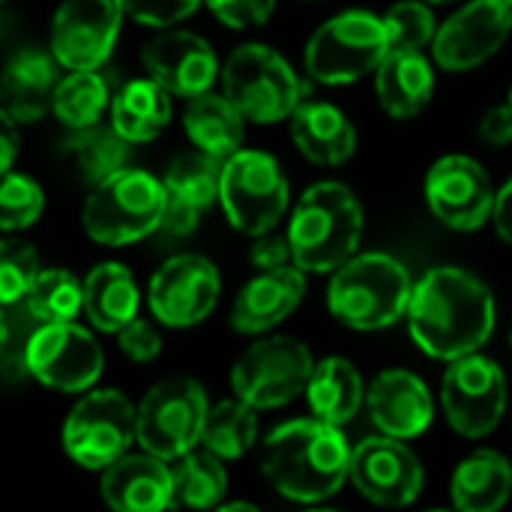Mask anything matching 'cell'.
I'll return each instance as SVG.
<instances>
[{
	"label": "cell",
	"mask_w": 512,
	"mask_h": 512,
	"mask_svg": "<svg viewBox=\"0 0 512 512\" xmlns=\"http://www.w3.org/2000/svg\"><path fill=\"white\" fill-rule=\"evenodd\" d=\"M408 330L432 360L453 363L477 354L495 333V297L480 276L462 267H432L414 285Z\"/></svg>",
	"instance_id": "cell-1"
},
{
	"label": "cell",
	"mask_w": 512,
	"mask_h": 512,
	"mask_svg": "<svg viewBox=\"0 0 512 512\" xmlns=\"http://www.w3.org/2000/svg\"><path fill=\"white\" fill-rule=\"evenodd\" d=\"M351 453L342 426L318 417L294 420L264 438L261 474L276 495L297 504H318L351 480Z\"/></svg>",
	"instance_id": "cell-2"
},
{
	"label": "cell",
	"mask_w": 512,
	"mask_h": 512,
	"mask_svg": "<svg viewBox=\"0 0 512 512\" xmlns=\"http://www.w3.org/2000/svg\"><path fill=\"white\" fill-rule=\"evenodd\" d=\"M414 279L408 267L384 252H363L333 270L327 285L330 315L360 333L387 330L411 309Z\"/></svg>",
	"instance_id": "cell-3"
},
{
	"label": "cell",
	"mask_w": 512,
	"mask_h": 512,
	"mask_svg": "<svg viewBox=\"0 0 512 512\" xmlns=\"http://www.w3.org/2000/svg\"><path fill=\"white\" fill-rule=\"evenodd\" d=\"M363 222V204L348 186L333 180L309 186L288 225L294 264L306 273H333L357 255Z\"/></svg>",
	"instance_id": "cell-4"
},
{
	"label": "cell",
	"mask_w": 512,
	"mask_h": 512,
	"mask_svg": "<svg viewBox=\"0 0 512 512\" xmlns=\"http://www.w3.org/2000/svg\"><path fill=\"white\" fill-rule=\"evenodd\" d=\"M165 201V180L138 168H123L90 189L81 225L87 237L102 246H129L156 234Z\"/></svg>",
	"instance_id": "cell-5"
},
{
	"label": "cell",
	"mask_w": 512,
	"mask_h": 512,
	"mask_svg": "<svg viewBox=\"0 0 512 512\" xmlns=\"http://www.w3.org/2000/svg\"><path fill=\"white\" fill-rule=\"evenodd\" d=\"M390 54V36L384 18L348 9L324 21L306 42V75L327 87L354 84L372 75Z\"/></svg>",
	"instance_id": "cell-6"
},
{
	"label": "cell",
	"mask_w": 512,
	"mask_h": 512,
	"mask_svg": "<svg viewBox=\"0 0 512 512\" xmlns=\"http://www.w3.org/2000/svg\"><path fill=\"white\" fill-rule=\"evenodd\" d=\"M222 90L252 123H282L303 105V81L294 66L261 42L231 51L222 66Z\"/></svg>",
	"instance_id": "cell-7"
},
{
	"label": "cell",
	"mask_w": 512,
	"mask_h": 512,
	"mask_svg": "<svg viewBox=\"0 0 512 512\" xmlns=\"http://www.w3.org/2000/svg\"><path fill=\"white\" fill-rule=\"evenodd\" d=\"M66 456L84 471H105L138 444V408L117 390H87L60 432Z\"/></svg>",
	"instance_id": "cell-8"
},
{
	"label": "cell",
	"mask_w": 512,
	"mask_h": 512,
	"mask_svg": "<svg viewBox=\"0 0 512 512\" xmlns=\"http://www.w3.org/2000/svg\"><path fill=\"white\" fill-rule=\"evenodd\" d=\"M291 201L288 177L264 150H237L225 159L219 204L234 231L261 237L273 231Z\"/></svg>",
	"instance_id": "cell-9"
},
{
	"label": "cell",
	"mask_w": 512,
	"mask_h": 512,
	"mask_svg": "<svg viewBox=\"0 0 512 512\" xmlns=\"http://www.w3.org/2000/svg\"><path fill=\"white\" fill-rule=\"evenodd\" d=\"M315 360L294 336H264L231 369V393L258 411H276L306 393Z\"/></svg>",
	"instance_id": "cell-10"
},
{
	"label": "cell",
	"mask_w": 512,
	"mask_h": 512,
	"mask_svg": "<svg viewBox=\"0 0 512 512\" xmlns=\"http://www.w3.org/2000/svg\"><path fill=\"white\" fill-rule=\"evenodd\" d=\"M207 414V393L198 381L165 378L138 405V444L165 462H177L201 444Z\"/></svg>",
	"instance_id": "cell-11"
},
{
	"label": "cell",
	"mask_w": 512,
	"mask_h": 512,
	"mask_svg": "<svg viewBox=\"0 0 512 512\" xmlns=\"http://www.w3.org/2000/svg\"><path fill=\"white\" fill-rule=\"evenodd\" d=\"M441 405L456 435L468 441L489 438L507 411L504 369L480 351L453 360L441 381Z\"/></svg>",
	"instance_id": "cell-12"
},
{
	"label": "cell",
	"mask_w": 512,
	"mask_h": 512,
	"mask_svg": "<svg viewBox=\"0 0 512 512\" xmlns=\"http://www.w3.org/2000/svg\"><path fill=\"white\" fill-rule=\"evenodd\" d=\"M105 354L78 324H39L27 345V372L57 393H87L99 381Z\"/></svg>",
	"instance_id": "cell-13"
},
{
	"label": "cell",
	"mask_w": 512,
	"mask_h": 512,
	"mask_svg": "<svg viewBox=\"0 0 512 512\" xmlns=\"http://www.w3.org/2000/svg\"><path fill=\"white\" fill-rule=\"evenodd\" d=\"M222 279L204 255H174L150 279L147 303L159 324L186 330L201 324L219 303Z\"/></svg>",
	"instance_id": "cell-14"
},
{
	"label": "cell",
	"mask_w": 512,
	"mask_h": 512,
	"mask_svg": "<svg viewBox=\"0 0 512 512\" xmlns=\"http://www.w3.org/2000/svg\"><path fill=\"white\" fill-rule=\"evenodd\" d=\"M495 198L489 171L471 156H444L426 174V204L453 231H480L495 213Z\"/></svg>",
	"instance_id": "cell-15"
},
{
	"label": "cell",
	"mask_w": 512,
	"mask_h": 512,
	"mask_svg": "<svg viewBox=\"0 0 512 512\" xmlns=\"http://www.w3.org/2000/svg\"><path fill=\"white\" fill-rule=\"evenodd\" d=\"M123 0H63L51 21V54L63 69H99L120 36Z\"/></svg>",
	"instance_id": "cell-16"
},
{
	"label": "cell",
	"mask_w": 512,
	"mask_h": 512,
	"mask_svg": "<svg viewBox=\"0 0 512 512\" xmlns=\"http://www.w3.org/2000/svg\"><path fill=\"white\" fill-rule=\"evenodd\" d=\"M510 33V0H471L438 27L432 54L441 69L468 72L492 60L504 48Z\"/></svg>",
	"instance_id": "cell-17"
},
{
	"label": "cell",
	"mask_w": 512,
	"mask_h": 512,
	"mask_svg": "<svg viewBox=\"0 0 512 512\" xmlns=\"http://www.w3.org/2000/svg\"><path fill=\"white\" fill-rule=\"evenodd\" d=\"M351 483L378 507H408L423 492V465L399 438L378 435L354 447Z\"/></svg>",
	"instance_id": "cell-18"
},
{
	"label": "cell",
	"mask_w": 512,
	"mask_h": 512,
	"mask_svg": "<svg viewBox=\"0 0 512 512\" xmlns=\"http://www.w3.org/2000/svg\"><path fill=\"white\" fill-rule=\"evenodd\" d=\"M141 60L147 75L180 99L213 90L219 75V60L210 42L180 27H165V33H156L144 45Z\"/></svg>",
	"instance_id": "cell-19"
},
{
	"label": "cell",
	"mask_w": 512,
	"mask_h": 512,
	"mask_svg": "<svg viewBox=\"0 0 512 512\" xmlns=\"http://www.w3.org/2000/svg\"><path fill=\"white\" fill-rule=\"evenodd\" d=\"M366 408L378 432L399 441L420 438L435 420L429 387L408 369L381 372L366 393Z\"/></svg>",
	"instance_id": "cell-20"
},
{
	"label": "cell",
	"mask_w": 512,
	"mask_h": 512,
	"mask_svg": "<svg viewBox=\"0 0 512 512\" xmlns=\"http://www.w3.org/2000/svg\"><path fill=\"white\" fill-rule=\"evenodd\" d=\"M102 498L117 512H162L177 507L174 471L165 459L147 450L126 453L102 471Z\"/></svg>",
	"instance_id": "cell-21"
},
{
	"label": "cell",
	"mask_w": 512,
	"mask_h": 512,
	"mask_svg": "<svg viewBox=\"0 0 512 512\" xmlns=\"http://www.w3.org/2000/svg\"><path fill=\"white\" fill-rule=\"evenodd\" d=\"M306 270L297 264L279 270H258L252 282H246L231 306V327L243 336H261L282 324L306 297Z\"/></svg>",
	"instance_id": "cell-22"
},
{
	"label": "cell",
	"mask_w": 512,
	"mask_h": 512,
	"mask_svg": "<svg viewBox=\"0 0 512 512\" xmlns=\"http://www.w3.org/2000/svg\"><path fill=\"white\" fill-rule=\"evenodd\" d=\"M54 57V54H51ZM45 51L27 48L18 51L6 69H3V111H9L18 123H36L54 108V90L60 84L57 78V60H51Z\"/></svg>",
	"instance_id": "cell-23"
},
{
	"label": "cell",
	"mask_w": 512,
	"mask_h": 512,
	"mask_svg": "<svg viewBox=\"0 0 512 512\" xmlns=\"http://www.w3.org/2000/svg\"><path fill=\"white\" fill-rule=\"evenodd\" d=\"M291 138L297 150L321 168L342 165L357 150V132L351 120L330 102H303L291 114Z\"/></svg>",
	"instance_id": "cell-24"
},
{
	"label": "cell",
	"mask_w": 512,
	"mask_h": 512,
	"mask_svg": "<svg viewBox=\"0 0 512 512\" xmlns=\"http://www.w3.org/2000/svg\"><path fill=\"white\" fill-rule=\"evenodd\" d=\"M435 93V72L423 51H390L375 69V96L390 117H417Z\"/></svg>",
	"instance_id": "cell-25"
},
{
	"label": "cell",
	"mask_w": 512,
	"mask_h": 512,
	"mask_svg": "<svg viewBox=\"0 0 512 512\" xmlns=\"http://www.w3.org/2000/svg\"><path fill=\"white\" fill-rule=\"evenodd\" d=\"M183 129L189 141L222 162L231 159L237 150H243L246 138V114L228 99V93H198L186 102L183 111Z\"/></svg>",
	"instance_id": "cell-26"
},
{
	"label": "cell",
	"mask_w": 512,
	"mask_h": 512,
	"mask_svg": "<svg viewBox=\"0 0 512 512\" xmlns=\"http://www.w3.org/2000/svg\"><path fill=\"white\" fill-rule=\"evenodd\" d=\"M512 495V465L498 450H477L450 480L453 507L462 512H498Z\"/></svg>",
	"instance_id": "cell-27"
},
{
	"label": "cell",
	"mask_w": 512,
	"mask_h": 512,
	"mask_svg": "<svg viewBox=\"0 0 512 512\" xmlns=\"http://www.w3.org/2000/svg\"><path fill=\"white\" fill-rule=\"evenodd\" d=\"M141 294L132 273L117 264L105 261L96 264L84 279V315L102 333H120L132 318H138Z\"/></svg>",
	"instance_id": "cell-28"
},
{
	"label": "cell",
	"mask_w": 512,
	"mask_h": 512,
	"mask_svg": "<svg viewBox=\"0 0 512 512\" xmlns=\"http://www.w3.org/2000/svg\"><path fill=\"white\" fill-rule=\"evenodd\" d=\"M366 384L360 369L345 357H327L315 363L312 378L306 384V402L318 420L333 426L351 423L366 405Z\"/></svg>",
	"instance_id": "cell-29"
},
{
	"label": "cell",
	"mask_w": 512,
	"mask_h": 512,
	"mask_svg": "<svg viewBox=\"0 0 512 512\" xmlns=\"http://www.w3.org/2000/svg\"><path fill=\"white\" fill-rule=\"evenodd\" d=\"M171 120V93L156 78H138L111 99V123L132 144H147L162 135Z\"/></svg>",
	"instance_id": "cell-30"
},
{
	"label": "cell",
	"mask_w": 512,
	"mask_h": 512,
	"mask_svg": "<svg viewBox=\"0 0 512 512\" xmlns=\"http://www.w3.org/2000/svg\"><path fill=\"white\" fill-rule=\"evenodd\" d=\"M258 441V408H252L243 399H225L210 408L204 432H201V447L216 453L225 462H234L246 456Z\"/></svg>",
	"instance_id": "cell-31"
},
{
	"label": "cell",
	"mask_w": 512,
	"mask_h": 512,
	"mask_svg": "<svg viewBox=\"0 0 512 512\" xmlns=\"http://www.w3.org/2000/svg\"><path fill=\"white\" fill-rule=\"evenodd\" d=\"M54 117L66 129H87L102 120L105 111H111L108 84L96 69H69L66 78H60L54 90Z\"/></svg>",
	"instance_id": "cell-32"
},
{
	"label": "cell",
	"mask_w": 512,
	"mask_h": 512,
	"mask_svg": "<svg viewBox=\"0 0 512 512\" xmlns=\"http://www.w3.org/2000/svg\"><path fill=\"white\" fill-rule=\"evenodd\" d=\"M222 462L225 459H219L210 450H189L183 459H177L174 468L177 507H192V510L219 507L228 492V474Z\"/></svg>",
	"instance_id": "cell-33"
},
{
	"label": "cell",
	"mask_w": 512,
	"mask_h": 512,
	"mask_svg": "<svg viewBox=\"0 0 512 512\" xmlns=\"http://www.w3.org/2000/svg\"><path fill=\"white\" fill-rule=\"evenodd\" d=\"M222 171L225 162L201 147L195 150H183L171 159L168 171H165V189L168 195H177L201 210H207L219 192H222Z\"/></svg>",
	"instance_id": "cell-34"
},
{
	"label": "cell",
	"mask_w": 512,
	"mask_h": 512,
	"mask_svg": "<svg viewBox=\"0 0 512 512\" xmlns=\"http://www.w3.org/2000/svg\"><path fill=\"white\" fill-rule=\"evenodd\" d=\"M75 162L84 174V180L90 186L108 180L111 174L129 168V156H132V141L123 138L114 123H96L87 129H75Z\"/></svg>",
	"instance_id": "cell-35"
},
{
	"label": "cell",
	"mask_w": 512,
	"mask_h": 512,
	"mask_svg": "<svg viewBox=\"0 0 512 512\" xmlns=\"http://www.w3.org/2000/svg\"><path fill=\"white\" fill-rule=\"evenodd\" d=\"M21 303L39 324H66L75 321L84 309V282H78L63 267H48L39 270Z\"/></svg>",
	"instance_id": "cell-36"
},
{
	"label": "cell",
	"mask_w": 512,
	"mask_h": 512,
	"mask_svg": "<svg viewBox=\"0 0 512 512\" xmlns=\"http://www.w3.org/2000/svg\"><path fill=\"white\" fill-rule=\"evenodd\" d=\"M384 27L390 36V51H423L438 36V21L429 0H399L384 15Z\"/></svg>",
	"instance_id": "cell-37"
},
{
	"label": "cell",
	"mask_w": 512,
	"mask_h": 512,
	"mask_svg": "<svg viewBox=\"0 0 512 512\" xmlns=\"http://www.w3.org/2000/svg\"><path fill=\"white\" fill-rule=\"evenodd\" d=\"M45 207V195L39 183L27 174L6 171L0 183V228L6 234L30 228Z\"/></svg>",
	"instance_id": "cell-38"
},
{
	"label": "cell",
	"mask_w": 512,
	"mask_h": 512,
	"mask_svg": "<svg viewBox=\"0 0 512 512\" xmlns=\"http://www.w3.org/2000/svg\"><path fill=\"white\" fill-rule=\"evenodd\" d=\"M39 276L36 249L24 240L6 237L0 243V303H21Z\"/></svg>",
	"instance_id": "cell-39"
},
{
	"label": "cell",
	"mask_w": 512,
	"mask_h": 512,
	"mask_svg": "<svg viewBox=\"0 0 512 512\" xmlns=\"http://www.w3.org/2000/svg\"><path fill=\"white\" fill-rule=\"evenodd\" d=\"M123 3H126V15L135 18L138 24L165 30L189 18L204 0H123Z\"/></svg>",
	"instance_id": "cell-40"
},
{
	"label": "cell",
	"mask_w": 512,
	"mask_h": 512,
	"mask_svg": "<svg viewBox=\"0 0 512 512\" xmlns=\"http://www.w3.org/2000/svg\"><path fill=\"white\" fill-rule=\"evenodd\" d=\"M210 12L234 30H252L270 21L276 0H204Z\"/></svg>",
	"instance_id": "cell-41"
},
{
	"label": "cell",
	"mask_w": 512,
	"mask_h": 512,
	"mask_svg": "<svg viewBox=\"0 0 512 512\" xmlns=\"http://www.w3.org/2000/svg\"><path fill=\"white\" fill-rule=\"evenodd\" d=\"M117 345L120 351L132 360V363H153L162 354V336L159 330L144 321V318H132L120 333H117Z\"/></svg>",
	"instance_id": "cell-42"
},
{
	"label": "cell",
	"mask_w": 512,
	"mask_h": 512,
	"mask_svg": "<svg viewBox=\"0 0 512 512\" xmlns=\"http://www.w3.org/2000/svg\"><path fill=\"white\" fill-rule=\"evenodd\" d=\"M201 207L177 198V195H168L165 201V210H162V219H159V228L153 237H159L162 243H177L189 234H195L198 222H201Z\"/></svg>",
	"instance_id": "cell-43"
},
{
	"label": "cell",
	"mask_w": 512,
	"mask_h": 512,
	"mask_svg": "<svg viewBox=\"0 0 512 512\" xmlns=\"http://www.w3.org/2000/svg\"><path fill=\"white\" fill-rule=\"evenodd\" d=\"M249 261L255 270H279L294 264V249L288 237H276V234H261L255 237L252 249H249Z\"/></svg>",
	"instance_id": "cell-44"
},
{
	"label": "cell",
	"mask_w": 512,
	"mask_h": 512,
	"mask_svg": "<svg viewBox=\"0 0 512 512\" xmlns=\"http://www.w3.org/2000/svg\"><path fill=\"white\" fill-rule=\"evenodd\" d=\"M480 138L492 147H504V144H512V102H504V105H495L483 114L480 120Z\"/></svg>",
	"instance_id": "cell-45"
},
{
	"label": "cell",
	"mask_w": 512,
	"mask_h": 512,
	"mask_svg": "<svg viewBox=\"0 0 512 512\" xmlns=\"http://www.w3.org/2000/svg\"><path fill=\"white\" fill-rule=\"evenodd\" d=\"M15 153H18V120L3 111L0 114V171H12V162H15Z\"/></svg>",
	"instance_id": "cell-46"
},
{
	"label": "cell",
	"mask_w": 512,
	"mask_h": 512,
	"mask_svg": "<svg viewBox=\"0 0 512 512\" xmlns=\"http://www.w3.org/2000/svg\"><path fill=\"white\" fill-rule=\"evenodd\" d=\"M492 225H495L498 237H501L504 243H510L512 246V177H510V183H507V186L498 192V198H495Z\"/></svg>",
	"instance_id": "cell-47"
},
{
	"label": "cell",
	"mask_w": 512,
	"mask_h": 512,
	"mask_svg": "<svg viewBox=\"0 0 512 512\" xmlns=\"http://www.w3.org/2000/svg\"><path fill=\"white\" fill-rule=\"evenodd\" d=\"M429 3H447V0H429Z\"/></svg>",
	"instance_id": "cell-48"
},
{
	"label": "cell",
	"mask_w": 512,
	"mask_h": 512,
	"mask_svg": "<svg viewBox=\"0 0 512 512\" xmlns=\"http://www.w3.org/2000/svg\"><path fill=\"white\" fill-rule=\"evenodd\" d=\"M510 351H512V327H510Z\"/></svg>",
	"instance_id": "cell-49"
},
{
	"label": "cell",
	"mask_w": 512,
	"mask_h": 512,
	"mask_svg": "<svg viewBox=\"0 0 512 512\" xmlns=\"http://www.w3.org/2000/svg\"><path fill=\"white\" fill-rule=\"evenodd\" d=\"M510 102H512V93H510Z\"/></svg>",
	"instance_id": "cell-50"
},
{
	"label": "cell",
	"mask_w": 512,
	"mask_h": 512,
	"mask_svg": "<svg viewBox=\"0 0 512 512\" xmlns=\"http://www.w3.org/2000/svg\"><path fill=\"white\" fill-rule=\"evenodd\" d=\"M510 3H512V0H510Z\"/></svg>",
	"instance_id": "cell-51"
}]
</instances>
